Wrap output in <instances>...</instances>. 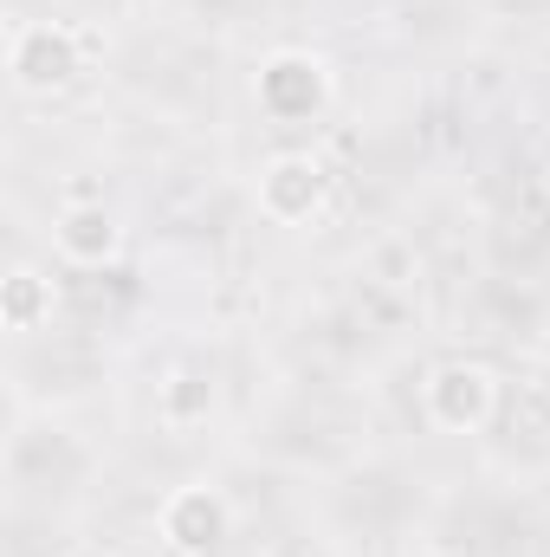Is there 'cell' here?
I'll list each match as a JSON object with an SVG mask.
<instances>
[{"label":"cell","instance_id":"8992f818","mask_svg":"<svg viewBox=\"0 0 550 557\" xmlns=\"http://www.w3.org/2000/svg\"><path fill=\"white\" fill-rule=\"evenodd\" d=\"M52 247H59L65 267H111V260L124 253V227H117V214H111L104 201L65 208V214L52 221Z\"/></svg>","mask_w":550,"mask_h":557},{"label":"cell","instance_id":"7a4b0ae2","mask_svg":"<svg viewBox=\"0 0 550 557\" xmlns=\"http://www.w3.org/2000/svg\"><path fill=\"white\" fill-rule=\"evenodd\" d=\"M253 91H260V111L273 124H311L330 104V65L317 52H304V46H278L273 59L260 65Z\"/></svg>","mask_w":550,"mask_h":557},{"label":"cell","instance_id":"ba28073f","mask_svg":"<svg viewBox=\"0 0 550 557\" xmlns=\"http://www.w3.org/2000/svg\"><path fill=\"white\" fill-rule=\"evenodd\" d=\"M155 409H162L168 428H195V421L214 416V383H208V376H195V370H175V376L162 383Z\"/></svg>","mask_w":550,"mask_h":557},{"label":"cell","instance_id":"277c9868","mask_svg":"<svg viewBox=\"0 0 550 557\" xmlns=\"http://www.w3.org/2000/svg\"><path fill=\"white\" fill-rule=\"evenodd\" d=\"M227 525H234V512H227V499L214 486H175L155 506V532L175 557H208L227 539Z\"/></svg>","mask_w":550,"mask_h":557},{"label":"cell","instance_id":"52a82bcc","mask_svg":"<svg viewBox=\"0 0 550 557\" xmlns=\"http://www.w3.org/2000/svg\"><path fill=\"white\" fill-rule=\"evenodd\" d=\"M0 318H7V331L46 324L52 318V278L39 273V267H13V273L0 278Z\"/></svg>","mask_w":550,"mask_h":557},{"label":"cell","instance_id":"6da1fadb","mask_svg":"<svg viewBox=\"0 0 550 557\" xmlns=\"http://www.w3.org/2000/svg\"><path fill=\"white\" fill-rule=\"evenodd\" d=\"M85 46L91 39L78 26H65V20H7V72L33 98L65 91L85 72Z\"/></svg>","mask_w":550,"mask_h":557},{"label":"cell","instance_id":"3957f363","mask_svg":"<svg viewBox=\"0 0 550 557\" xmlns=\"http://www.w3.org/2000/svg\"><path fill=\"white\" fill-rule=\"evenodd\" d=\"M421 403H427V421L440 428V434H479L492 409H499V376L486 370V363H466V357H453V363H440L427 383H421Z\"/></svg>","mask_w":550,"mask_h":557},{"label":"cell","instance_id":"5b68a950","mask_svg":"<svg viewBox=\"0 0 550 557\" xmlns=\"http://www.w3.org/2000/svg\"><path fill=\"white\" fill-rule=\"evenodd\" d=\"M324 195H330V175H324V162L304 156V149H285V156H273V162L260 169V214L278 221V227L311 221V214L324 208Z\"/></svg>","mask_w":550,"mask_h":557}]
</instances>
